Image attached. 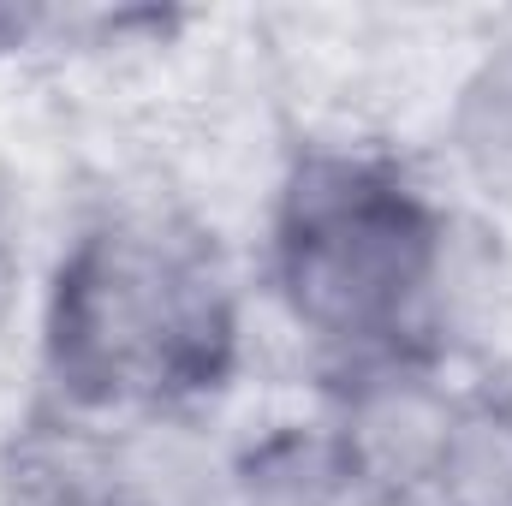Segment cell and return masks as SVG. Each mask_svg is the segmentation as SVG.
<instances>
[{
  "label": "cell",
  "mask_w": 512,
  "mask_h": 506,
  "mask_svg": "<svg viewBox=\"0 0 512 506\" xmlns=\"http://www.w3.org/2000/svg\"><path fill=\"white\" fill-rule=\"evenodd\" d=\"M48 358L78 405H173L227 376L233 298L203 239L161 221L90 233L54 286Z\"/></svg>",
  "instance_id": "cell-1"
},
{
  "label": "cell",
  "mask_w": 512,
  "mask_h": 506,
  "mask_svg": "<svg viewBox=\"0 0 512 506\" xmlns=\"http://www.w3.org/2000/svg\"><path fill=\"white\" fill-rule=\"evenodd\" d=\"M435 274L423 197L376 161L316 155L298 167L280 215V286L328 340L376 346L405 328Z\"/></svg>",
  "instance_id": "cell-2"
},
{
  "label": "cell",
  "mask_w": 512,
  "mask_h": 506,
  "mask_svg": "<svg viewBox=\"0 0 512 506\" xmlns=\"http://www.w3.org/2000/svg\"><path fill=\"white\" fill-rule=\"evenodd\" d=\"M6 506H161L149 471L84 429H30L6 459Z\"/></svg>",
  "instance_id": "cell-3"
},
{
  "label": "cell",
  "mask_w": 512,
  "mask_h": 506,
  "mask_svg": "<svg viewBox=\"0 0 512 506\" xmlns=\"http://www.w3.org/2000/svg\"><path fill=\"white\" fill-rule=\"evenodd\" d=\"M465 155L489 191L512 197V60L489 66V78L465 102Z\"/></svg>",
  "instance_id": "cell-4"
},
{
  "label": "cell",
  "mask_w": 512,
  "mask_h": 506,
  "mask_svg": "<svg viewBox=\"0 0 512 506\" xmlns=\"http://www.w3.org/2000/svg\"><path fill=\"white\" fill-rule=\"evenodd\" d=\"M251 506H370L352 471H334L328 459H280L251 477Z\"/></svg>",
  "instance_id": "cell-5"
},
{
  "label": "cell",
  "mask_w": 512,
  "mask_h": 506,
  "mask_svg": "<svg viewBox=\"0 0 512 506\" xmlns=\"http://www.w3.org/2000/svg\"><path fill=\"white\" fill-rule=\"evenodd\" d=\"M6 298H12V251L0 239V316H6Z\"/></svg>",
  "instance_id": "cell-6"
},
{
  "label": "cell",
  "mask_w": 512,
  "mask_h": 506,
  "mask_svg": "<svg viewBox=\"0 0 512 506\" xmlns=\"http://www.w3.org/2000/svg\"><path fill=\"white\" fill-rule=\"evenodd\" d=\"M24 30H30V18H24V12H0V42L24 36Z\"/></svg>",
  "instance_id": "cell-7"
}]
</instances>
